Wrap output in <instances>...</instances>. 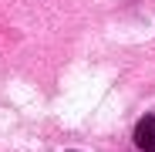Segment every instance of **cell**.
Instances as JSON below:
<instances>
[{
	"label": "cell",
	"instance_id": "6da1fadb",
	"mask_svg": "<svg viewBox=\"0 0 155 152\" xmlns=\"http://www.w3.org/2000/svg\"><path fill=\"white\" fill-rule=\"evenodd\" d=\"M135 145L145 152H155V115H145L135 125Z\"/></svg>",
	"mask_w": 155,
	"mask_h": 152
}]
</instances>
